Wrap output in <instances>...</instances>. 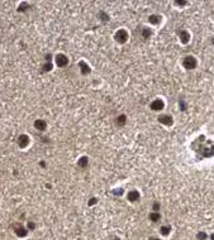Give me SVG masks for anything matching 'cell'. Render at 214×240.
Masks as SVG:
<instances>
[{
	"label": "cell",
	"mask_w": 214,
	"mask_h": 240,
	"mask_svg": "<svg viewBox=\"0 0 214 240\" xmlns=\"http://www.w3.org/2000/svg\"><path fill=\"white\" fill-rule=\"evenodd\" d=\"M185 66H186V67H189V68H193L194 66H195V63H197V62H195V60H194V57H185Z\"/></svg>",
	"instance_id": "1"
},
{
	"label": "cell",
	"mask_w": 214,
	"mask_h": 240,
	"mask_svg": "<svg viewBox=\"0 0 214 240\" xmlns=\"http://www.w3.org/2000/svg\"><path fill=\"white\" fill-rule=\"evenodd\" d=\"M162 108H164V103L161 100H157V101H155V104H152V109L153 110H161Z\"/></svg>",
	"instance_id": "2"
}]
</instances>
